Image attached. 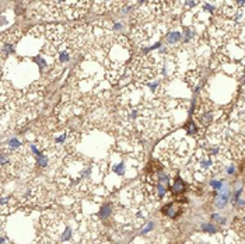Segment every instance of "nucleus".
Listing matches in <instances>:
<instances>
[{
	"label": "nucleus",
	"instance_id": "20e7f679",
	"mask_svg": "<svg viewBox=\"0 0 245 244\" xmlns=\"http://www.w3.org/2000/svg\"><path fill=\"white\" fill-rule=\"evenodd\" d=\"M160 154L164 158V162L169 166H182L189 160L191 156V147L188 142L184 139L172 138L168 142L164 143V147L160 150Z\"/></svg>",
	"mask_w": 245,
	"mask_h": 244
},
{
	"label": "nucleus",
	"instance_id": "6e6552de",
	"mask_svg": "<svg viewBox=\"0 0 245 244\" xmlns=\"http://www.w3.org/2000/svg\"><path fill=\"white\" fill-rule=\"evenodd\" d=\"M228 199H230V191L228 189H224V192H221V194L216 198V201H214V205L217 206L219 209H221V208H224L225 205H227V202H228Z\"/></svg>",
	"mask_w": 245,
	"mask_h": 244
},
{
	"label": "nucleus",
	"instance_id": "9d476101",
	"mask_svg": "<svg viewBox=\"0 0 245 244\" xmlns=\"http://www.w3.org/2000/svg\"><path fill=\"white\" fill-rule=\"evenodd\" d=\"M202 230L206 231V233H209V234H216V233H217V229H216V226H214V224H212V223H203L202 224Z\"/></svg>",
	"mask_w": 245,
	"mask_h": 244
},
{
	"label": "nucleus",
	"instance_id": "2eb2a0df",
	"mask_svg": "<svg viewBox=\"0 0 245 244\" xmlns=\"http://www.w3.org/2000/svg\"><path fill=\"white\" fill-rule=\"evenodd\" d=\"M112 170L118 175H122L123 173H125V164H123V163H122V164H118V166H115V167H112Z\"/></svg>",
	"mask_w": 245,
	"mask_h": 244
},
{
	"label": "nucleus",
	"instance_id": "423d86ee",
	"mask_svg": "<svg viewBox=\"0 0 245 244\" xmlns=\"http://www.w3.org/2000/svg\"><path fill=\"white\" fill-rule=\"evenodd\" d=\"M153 34H154V24L146 23V24L136 25L132 30V32H130V36H132V40L135 41L137 45H142V44L147 42V41L151 38Z\"/></svg>",
	"mask_w": 245,
	"mask_h": 244
},
{
	"label": "nucleus",
	"instance_id": "39448f33",
	"mask_svg": "<svg viewBox=\"0 0 245 244\" xmlns=\"http://www.w3.org/2000/svg\"><path fill=\"white\" fill-rule=\"evenodd\" d=\"M130 72H132L133 80L139 84H150L153 79H156L161 72V66L151 59L150 56L143 55L136 58L130 65Z\"/></svg>",
	"mask_w": 245,
	"mask_h": 244
},
{
	"label": "nucleus",
	"instance_id": "ddd939ff",
	"mask_svg": "<svg viewBox=\"0 0 245 244\" xmlns=\"http://www.w3.org/2000/svg\"><path fill=\"white\" fill-rule=\"evenodd\" d=\"M184 188H185V184H184V181L181 180L179 177H176V180H175V184H174V189L175 191H184Z\"/></svg>",
	"mask_w": 245,
	"mask_h": 244
},
{
	"label": "nucleus",
	"instance_id": "a211bd4d",
	"mask_svg": "<svg viewBox=\"0 0 245 244\" xmlns=\"http://www.w3.org/2000/svg\"><path fill=\"white\" fill-rule=\"evenodd\" d=\"M151 229H153V223H151V222H149V223H147V226H146V227H144V229H143V230H142V234H146V233H149V231L151 230Z\"/></svg>",
	"mask_w": 245,
	"mask_h": 244
},
{
	"label": "nucleus",
	"instance_id": "0eeeda50",
	"mask_svg": "<svg viewBox=\"0 0 245 244\" xmlns=\"http://www.w3.org/2000/svg\"><path fill=\"white\" fill-rule=\"evenodd\" d=\"M186 82H188V84L192 87L193 90H196L198 84L200 83V73H199L198 70H192V72H189L188 77H186Z\"/></svg>",
	"mask_w": 245,
	"mask_h": 244
},
{
	"label": "nucleus",
	"instance_id": "f03ea898",
	"mask_svg": "<svg viewBox=\"0 0 245 244\" xmlns=\"http://www.w3.org/2000/svg\"><path fill=\"white\" fill-rule=\"evenodd\" d=\"M121 124L123 128L136 131L147 139L161 135L169 129L168 111L164 102L150 100L142 101L128 109H121Z\"/></svg>",
	"mask_w": 245,
	"mask_h": 244
},
{
	"label": "nucleus",
	"instance_id": "1a4fd4ad",
	"mask_svg": "<svg viewBox=\"0 0 245 244\" xmlns=\"http://www.w3.org/2000/svg\"><path fill=\"white\" fill-rule=\"evenodd\" d=\"M181 36H182V34L179 32V31H172V32L167 34L164 40H165V42L168 44V45H175V44H179Z\"/></svg>",
	"mask_w": 245,
	"mask_h": 244
},
{
	"label": "nucleus",
	"instance_id": "f257e3e1",
	"mask_svg": "<svg viewBox=\"0 0 245 244\" xmlns=\"http://www.w3.org/2000/svg\"><path fill=\"white\" fill-rule=\"evenodd\" d=\"M97 224L77 212L48 211L41 216V237L46 244H94Z\"/></svg>",
	"mask_w": 245,
	"mask_h": 244
},
{
	"label": "nucleus",
	"instance_id": "f8f14e48",
	"mask_svg": "<svg viewBox=\"0 0 245 244\" xmlns=\"http://www.w3.org/2000/svg\"><path fill=\"white\" fill-rule=\"evenodd\" d=\"M193 35H195V31H193L192 28H186V31H185V38H184L182 44H189V41L193 38Z\"/></svg>",
	"mask_w": 245,
	"mask_h": 244
},
{
	"label": "nucleus",
	"instance_id": "4468645a",
	"mask_svg": "<svg viewBox=\"0 0 245 244\" xmlns=\"http://www.w3.org/2000/svg\"><path fill=\"white\" fill-rule=\"evenodd\" d=\"M210 185L213 187L214 191H220V189L223 188V181H216V180H212V181H210Z\"/></svg>",
	"mask_w": 245,
	"mask_h": 244
},
{
	"label": "nucleus",
	"instance_id": "9b49d317",
	"mask_svg": "<svg viewBox=\"0 0 245 244\" xmlns=\"http://www.w3.org/2000/svg\"><path fill=\"white\" fill-rule=\"evenodd\" d=\"M111 215V205H104L99 212V218L101 219H106Z\"/></svg>",
	"mask_w": 245,
	"mask_h": 244
},
{
	"label": "nucleus",
	"instance_id": "dca6fc26",
	"mask_svg": "<svg viewBox=\"0 0 245 244\" xmlns=\"http://www.w3.org/2000/svg\"><path fill=\"white\" fill-rule=\"evenodd\" d=\"M188 132L191 133V135H195L198 131H196L195 128V122H189V125H188Z\"/></svg>",
	"mask_w": 245,
	"mask_h": 244
},
{
	"label": "nucleus",
	"instance_id": "7ed1b4c3",
	"mask_svg": "<svg viewBox=\"0 0 245 244\" xmlns=\"http://www.w3.org/2000/svg\"><path fill=\"white\" fill-rule=\"evenodd\" d=\"M37 13L41 18L48 21H62L65 18L74 20L84 16L87 7L90 6L88 2H43L35 3Z\"/></svg>",
	"mask_w": 245,
	"mask_h": 244
},
{
	"label": "nucleus",
	"instance_id": "6ab92c4d",
	"mask_svg": "<svg viewBox=\"0 0 245 244\" xmlns=\"http://www.w3.org/2000/svg\"><path fill=\"white\" fill-rule=\"evenodd\" d=\"M234 173H235V168L232 167V166H228V167H227V174L231 175V174H234Z\"/></svg>",
	"mask_w": 245,
	"mask_h": 244
},
{
	"label": "nucleus",
	"instance_id": "f3484780",
	"mask_svg": "<svg viewBox=\"0 0 245 244\" xmlns=\"http://www.w3.org/2000/svg\"><path fill=\"white\" fill-rule=\"evenodd\" d=\"M212 219H213V220H217V222H219V223H225V219L224 218H221V216H220V215L219 213H214V215H212Z\"/></svg>",
	"mask_w": 245,
	"mask_h": 244
}]
</instances>
